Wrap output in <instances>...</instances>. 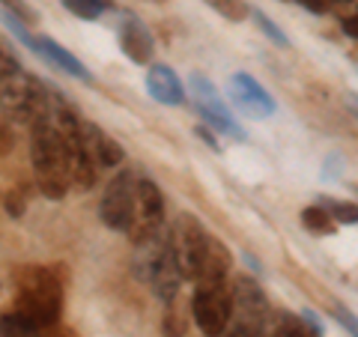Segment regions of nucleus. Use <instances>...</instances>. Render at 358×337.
<instances>
[{"instance_id":"f257e3e1","label":"nucleus","mask_w":358,"mask_h":337,"mask_svg":"<svg viewBox=\"0 0 358 337\" xmlns=\"http://www.w3.org/2000/svg\"><path fill=\"white\" fill-rule=\"evenodd\" d=\"M36 329H51L60 322L63 310V284L51 266H21L15 272V308Z\"/></svg>"},{"instance_id":"f3484780","label":"nucleus","mask_w":358,"mask_h":337,"mask_svg":"<svg viewBox=\"0 0 358 337\" xmlns=\"http://www.w3.org/2000/svg\"><path fill=\"white\" fill-rule=\"evenodd\" d=\"M42 329H36L30 320H24L18 310L0 313V337H39Z\"/></svg>"},{"instance_id":"6e6552de","label":"nucleus","mask_w":358,"mask_h":337,"mask_svg":"<svg viewBox=\"0 0 358 337\" xmlns=\"http://www.w3.org/2000/svg\"><path fill=\"white\" fill-rule=\"evenodd\" d=\"M134 182H138V176L131 171H122L108 182L102 203H99V218H102L105 227L126 233L131 221V206H134Z\"/></svg>"},{"instance_id":"4be33fe9","label":"nucleus","mask_w":358,"mask_h":337,"mask_svg":"<svg viewBox=\"0 0 358 337\" xmlns=\"http://www.w3.org/2000/svg\"><path fill=\"white\" fill-rule=\"evenodd\" d=\"M320 206L329 212L334 224H338V221H341V224H355V221H358V218H355V203H338V200H322Z\"/></svg>"},{"instance_id":"20e7f679","label":"nucleus","mask_w":358,"mask_h":337,"mask_svg":"<svg viewBox=\"0 0 358 337\" xmlns=\"http://www.w3.org/2000/svg\"><path fill=\"white\" fill-rule=\"evenodd\" d=\"M0 108L15 122H36L51 117V96L36 78L24 75V69L15 75L0 78Z\"/></svg>"},{"instance_id":"b1692460","label":"nucleus","mask_w":358,"mask_h":337,"mask_svg":"<svg viewBox=\"0 0 358 337\" xmlns=\"http://www.w3.org/2000/svg\"><path fill=\"white\" fill-rule=\"evenodd\" d=\"M233 329L227 331V337H266L263 325H254V322H242V320H230Z\"/></svg>"},{"instance_id":"1a4fd4ad","label":"nucleus","mask_w":358,"mask_h":337,"mask_svg":"<svg viewBox=\"0 0 358 337\" xmlns=\"http://www.w3.org/2000/svg\"><path fill=\"white\" fill-rule=\"evenodd\" d=\"M230 293H233V317L230 320L254 322V325L268 329V301H266V293L254 278H248V275L236 278V284L230 287Z\"/></svg>"},{"instance_id":"4468645a","label":"nucleus","mask_w":358,"mask_h":337,"mask_svg":"<svg viewBox=\"0 0 358 337\" xmlns=\"http://www.w3.org/2000/svg\"><path fill=\"white\" fill-rule=\"evenodd\" d=\"M227 272H230V251L224 248L215 236L206 233L203 251H200V257H197L192 280H194V284H197V280H221V278H227Z\"/></svg>"},{"instance_id":"393cba45","label":"nucleus","mask_w":358,"mask_h":337,"mask_svg":"<svg viewBox=\"0 0 358 337\" xmlns=\"http://www.w3.org/2000/svg\"><path fill=\"white\" fill-rule=\"evenodd\" d=\"M3 6H6V13H13V15H18L21 21H24V24H33V21H36L39 15L33 13V9L24 3V0H3Z\"/></svg>"},{"instance_id":"6ab92c4d","label":"nucleus","mask_w":358,"mask_h":337,"mask_svg":"<svg viewBox=\"0 0 358 337\" xmlns=\"http://www.w3.org/2000/svg\"><path fill=\"white\" fill-rule=\"evenodd\" d=\"M301 224H305V230L317 233V236H329V233H334V227H338L322 206H308L301 212Z\"/></svg>"},{"instance_id":"f03ea898","label":"nucleus","mask_w":358,"mask_h":337,"mask_svg":"<svg viewBox=\"0 0 358 337\" xmlns=\"http://www.w3.org/2000/svg\"><path fill=\"white\" fill-rule=\"evenodd\" d=\"M30 162L36 173V185L48 200H63L69 191V164H66V150L51 117L30 122Z\"/></svg>"},{"instance_id":"9d476101","label":"nucleus","mask_w":358,"mask_h":337,"mask_svg":"<svg viewBox=\"0 0 358 337\" xmlns=\"http://www.w3.org/2000/svg\"><path fill=\"white\" fill-rule=\"evenodd\" d=\"M230 93L236 99V105L242 110H248L251 117L257 120H266L275 114V99L266 93V87L257 81V78L245 75V72H236L230 78Z\"/></svg>"},{"instance_id":"f8f14e48","label":"nucleus","mask_w":358,"mask_h":337,"mask_svg":"<svg viewBox=\"0 0 358 337\" xmlns=\"http://www.w3.org/2000/svg\"><path fill=\"white\" fill-rule=\"evenodd\" d=\"M30 51H36L45 63H51V66H54V69L69 72L72 78H78V81H84V84H93V75H90L87 66H84L81 60H78L75 54L66 51L60 42H54L51 36H33Z\"/></svg>"},{"instance_id":"39448f33","label":"nucleus","mask_w":358,"mask_h":337,"mask_svg":"<svg viewBox=\"0 0 358 337\" xmlns=\"http://www.w3.org/2000/svg\"><path fill=\"white\" fill-rule=\"evenodd\" d=\"M192 317L206 337H221L227 331L233 317V293L227 287V278L197 280L194 296H192Z\"/></svg>"},{"instance_id":"423d86ee","label":"nucleus","mask_w":358,"mask_h":337,"mask_svg":"<svg viewBox=\"0 0 358 337\" xmlns=\"http://www.w3.org/2000/svg\"><path fill=\"white\" fill-rule=\"evenodd\" d=\"M164 224V194L152 179H138L134 182V206H131V221H129V239L134 245L147 242L155 236Z\"/></svg>"},{"instance_id":"cd10ccee","label":"nucleus","mask_w":358,"mask_h":337,"mask_svg":"<svg viewBox=\"0 0 358 337\" xmlns=\"http://www.w3.org/2000/svg\"><path fill=\"white\" fill-rule=\"evenodd\" d=\"M39 337H78V334H75L72 329H66V325H57V322H54L51 329H42Z\"/></svg>"},{"instance_id":"a211bd4d","label":"nucleus","mask_w":358,"mask_h":337,"mask_svg":"<svg viewBox=\"0 0 358 337\" xmlns=\"http://www.w3.org/2000/svg\"><path fill=\"white\" fill-rule=\"evenodd\" d=\"M167 310H164V320H162V331L164 337H185L188 334V310H182V305L173 299V301H164Z\"/></svg>"},{"instance_id":"c756f323","label":"nucleus","mask_w":358,"mask_h":337,"mask_svg":"<svg viewBox=\"0 0 358 337\" xmlns=\"http://www.w3.org/2000/svg\"><path fill=\"white\" fill-rule=\"evenodd\" d=\"M341 27H343V33H346V36H350V39H355V15L343 18V21H341Z\"/></svg>"},{"instance_id":"7c9ffc66","label":"nucleus","mask_w":358,"mask_h":337,"mask_svg":"<svg viewBox=\"0 0 358 337\" xmlns=\"http://www.w3.org/2000/svg\"><path fill=\"white\" fill-rule=\"evenodd\" d=\"M338 317H341V322L346 325V329H350V334H355V320L350 317V313H343V310H338Z\"/></svg>"},{"instance_id":"ddd939ff","label":"nucleus","mask_w":358,"mask_h":337,"mask_svg":"<svg viewBox=\"0 0 358 337\" xmlns=\"http://www.w3.org/2000/svg\"><path fill=\"white\" fill-rule=\"evenodd\" d=\"M147 89L155 102H162L167 108L185 105V87L179 81V75L164 63H152L147 72Z\"/></svg>"},{"instance_id":"a878e982","label":"nucleus","mask_w":358,"mask_h":337,"mask_svg":"<svg viewBox=\"0 0 358 337\" xmlns=\"http://www.w3.org/2000/svg\"><path fill=\"white\" fill-rule=\"evenodd\" d=\"M15 147V134H13V126H9L6 120H0V155L13 152Z\"/></svg>"},{"instance_id":"412c9836","label":"nucleus","mask_w":358,"mask_h":337,"mask_svg":"<svg viewBox=\"0 0 358 337\" xmlns=\"http://www.w3.org/2000/svg\"><path fill=\"white\" fill-rule=\"evenodd\" d=\"M248 15L257 21V24H260V30H263V33H266V36L272 39V42H278V45H281V48H287V45H289V39L284 36V30L278 27V24H272V18H268L266 13H260V9H257V6H251V9H248Z\"/></svg>"},{"instance_id":"7ed1b4c3","label":"nucleus","mask_w":358,"mask_h":337,"mask_svg":"<svg viewBox=\"0 0 358 337\" xmlns=\"http://www.w3.org/2000/svg\"><path fill=\"white\" fill-rule=\"evenodd\" d=\"M54 129H57L63 150H66V164H69V185L90 191L96 185V173L99 167L90 155L87 147V134H84V120L78 117V110L66 102L63 93L54 96Z\"/></svg>"},{"instance_id":"aec40b11","label":"nucleus","mask_w":358,"mask_h":337,"mask_svg":"<svg viewBox=\"0 0 358 337\" xmlns=\"http://www.w3.org/2000/svg\"><path fill=\"white\" fill-rule=\"evenodd\" d=\"M203 3L212 6L227 21H245L248 18V3H245V0H203Z\"/></svg>"},{"instance_id":"bb28decb","label":"nucleus","mask_w":358,"mask_h":337,"mask_svg":"<svg viewBox=\"0 0 358 337\" xmlns=\"http://www.w3.org/2000/svg\"><path fill=\"white\" fill-rule=\"evenodd\" d=\"M293 3H299L301 9H308L313 15H326L331 9V0H293Z\"/></svg>"},{"instance_id":"dca6fc26","label":"nucleus","mask_w":358,"mask_h":337,"mask_svg":"<svg viewBox=\"0 0 358 337\" xmlns=\"http://www.w3.org/2000/svg\"><path fill=\"white\" fill-rule=\"evenodd\" d=\"M322 331L313 329L305 317H293V313H278L275 325L266 329V337H320Z\"/></svg>"},{"instance_id":"2eb2a0df","label":"nucleus","mask_w":358,"mask_h":337,"mask_svg":"<svg viewBox=\"0 0 358 337\" xmlns=\"http://www.w3.org/2000/svg\"><path fill=\"white\" fill-rule=\"evenodd\" d=\"M84 134H87V147H90V155H93L96 167H117L122 162V147L110 134L99 129L96 122L84 120Z\"/></svg>"},{"instance_id":"9b49d317","label":"nucleus","mask_w":358,"mask_h":337,"mask_svg":"<svg viewBox=\"0 0 358 337\" xmlns=\"http://www.w3.org/2000/svg\"><path fill=\"white\" fill-rule=\"evenodd\" d=\"M120 48L122 54L131 60V63H141L147 66L155 54V42H152V33L147 30V24L138 18V15H126L120 24Z\"/></svg>"},{"instance_id":"5701e85b","label":"nucleus","mask_w":358,"mask_h":337,"mask_svg":"<svg viewBox=\"0 0 358 337\" xmlns=\"http://www.w3.org/2000/svg\"><path fill=\"white\" fill-rule=\"evenodd\" d=\"M24 209H27L24 191H21V188H9V194H6V212H9V218H21V215H24Z\"/></svg>"},{"instance_id":"0eeeda50","label":"nucleus","mask_w":358,"mask_h":337,"mask_svg":"<svg viewBox=\"0 0 358 337\" xmlns=\"http://www.w3.org/2000/svg\"><path fill=\"white\" fill-rule=\"evenodd\" d=\"M192 93H194V99H197V108H200V117H203V122H209L212 129H218V131H224L227 138H233V141H245V129L239 126L236 120H233V114H230V108L224 105V99H221V93L215 89V84L209 81V78H203V75H192Z\"/></svg>"},{"instance_id":"c85d7f7f","label":"nucleus","mask_w":358,"mask_h":337,"mask_svg":"<svg viewBox=\"0 0 358 337\" xmlns=\"http://www.w3.org/2000/svg\"><path fill=\"white\" fill-rule=\"evenodd\" d=\"M194 131H197V138H200V141H203V143H206V147H209V150H215V152H221V143H215V138H212V131H209V129H203V126H197Z\"/></svg>"}]
</instances>
